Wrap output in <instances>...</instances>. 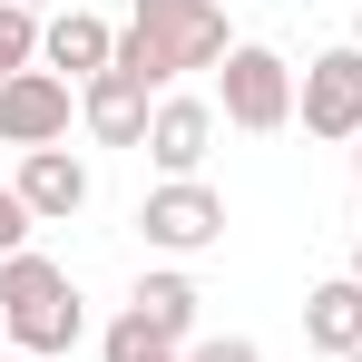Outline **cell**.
I'll return each mask as SVG.
<instances>
[{"instance_id": "e0dca14e", "label": "cell", "mask_w": 362, "mask_h": 362, "mask_svg": "<svg viewBox=\"0 0 362 362\" xmlns=\"http://www.w3.org/2000/svg\"><path fill=\"white\" fill-rule=\"evenodd\" d=\"M353 206H362V147H353Z\"/></svg>"}, {"instance_id": "30bf717a", "label": "cell", "mask_w": 362, "mask_h": 362, "mask_svg": "<svg viewBox=\"0 0 362 362\" xmlns=\"http://www.w3.org/2000/svg\"><path fill=\"white\" fill-rule=\"evenodd\" d=\"M40 69H59L69 88H88L98 69H118V30L98 10H59V20H40Z\"/></svg>"}, {"instance_id": "d6986e66", "label": "cell", "mask_w": 362, "mask_h": 362, "mask_svg": "<svg viewBox=\"0 0 362 362\" xmlns=\"http://www.w3.org/2000/svg\"><path fill=\"white\" fill-rule=\"evenodd\" d=\"M353 49H362V10H353Z\"/></svg>"}, {"instance_id": "277c9868", "label": "cell", "mask_w": 362, "mask_h": 362, "mask_svg": "<svg viewBox=\"0 0 362 362\" xmlns=\"http://www.w3.org/2000/svg\"><path fill=\"white\" fill-rule=\"evenodd\" d=\"M137 235H147V255H167V264L216 255V245H226V196L206 177H157L137 196Z\"/></svg>"}, {"instance_id": "5bb4252c", "label": "cell", "mask_w": 362, "mask_h": 362, "mask_svg": "<svg viewBox=\"0 0 362 362\" xmlns=\"http://www.w3.org/2000/svg\"><path fill=\"white\" fill-rule=\"evenodd\" d=\"M40 69V10L30 0H0V78Z\"/></svg>"}, {"instance_id": "8fae6325", "label": "cell", "mask_w": 362, "mask_h": 362, "mask_svg": "<svg viewBox=\"0 0 362 362\" xmlns=\"http://www.w3.org/2000/svg\"><path fill=\"white\" fill-rule=\"evenodd\" d=\"M127 313L186 353V343H196V313H206V294H196V274H186V264H147V274H137V294H127Z\"/></svg>"}, {"instance_id": "ac0fdd59", "label": "cell", "mask_w": 362, "mask_h": 362, "mask_svg": "<svg viewBox=\"0 0 362 362\" xmlns=\"http://www.w3.org/2000/svg\"><path fill=\"white\" fill-rule=\"evenodd\" d=\"M343 274H353V284H362V245H353V264H343Z\"/></svg>"}, {"instance_id": "5b68a950", "label": "cell", "mask_w": 362, "mask_h": 362, "mask_svg": "<svg viewBox=\"0 0 362 362\" xmlns=\"http://www.w3.org/2000/svg\"><path fill=\"white\" fill-rule=\"evenodd\" d=\"M294 118L303 137H323V147H362V49H323V59H303L294 78Z\"/></svg>"}, {"instance_id": "ba28073f", "label": "cell", "mask_w": 362, "mask_h": 362, "mask_svg": "<svg viewBox=\"0 0 362 362\" xmlns=\"http://www.w3.org/2000/svg\"><path fill=\"white\" fill-rule=\"evenodd\" d=\"M147 118H157V88L127 78V69H98V78L78 88V127H88L98 147H147Z\"/></svg>"}, {"instance_id": "7a4b0ae2", "label": "cell", "mask_w": 362, "mask_h": 362, "mask_svg": "<svg viewBox=\"0 0 362 362\" xmlns=\"http://www.w3.org/2000/svg\"><path fill=\"white\" fill-rule=\"evenodd\" d=\"M0 333H10V353H30V362H59L78 333H88V303H78V284H69V264L59 255H10L0 264Z\"/></svg>"}, {"instance_id": "44dd1931", "label": "cell", "mask_w": 362, "mask_h": 362, "mask_svg": "<svg viewBox=\"0 0 362 362\" xmlns=\"http://www.w3.org/2000/svg\"><path fill=\"white\" fill-rule=\"evenodd\" d=\"M30 10H40V0H30Z\"/></svg>"}, {"instance_id": "7402d4cb", "label": "cell", "mask_w": 362, "mask_h": 362, "mask_svg": "<svg viewBox=\"0 0 362 362\" xmlns=\"http://www.w3.org/2000/svg\"><path fill=\"white\" fill-rule=\"evenodd\" d=\"M353 362H362V353H353Z\"/></svg>"}, {"instance_id": "52a82bcc", "label": "cell", "mask_w": 362, "mask_h": 362, "mask_svg": "<svg viewBox=\"0 0 362 362\" xmlns=\"http://www.w3.org/2000/svg\"><path fill=\"white\" fill-rule=\"evenodd\" d=\"M69 108H78V98H69L59 69L0 78V147H20V157H30V147H59V137H69Z\"/></svg>"}, {"instance_id": "2e32d148", "label": "cell", "mask_w": 362, "mask_h": 362, "mask_svg": "<svg viewBox=\"0 0 362 362\" xmlns=\"http://www.w3.org/2000/svg\"><path fill=\"white\" fill-rule=\"evenodd\" d=\"M186 362H264V343H245V333H196Z\"/></svg>"}, {"instance_id": "9c48e42d", "label": "cell", "mask_w": 362, "mask_h": 362, "mask_svg": "<svg viewBox=\"0 0 362 362\" xmlns=\"http://www.w3.org/2000/svg\"><path fill=\"white\" fill-rule=\"evenodd\" d=\"M10 186H20V206H30L40 226H69V216H88V157H78V147H30Z\"/></svg>"}, {"instance_id": "8992f818", "label": "cell", "mask_w": 362, "mask_h": 362, "mask_svg": "<svg viewBox=\"0 0 362 362\" xmlns=\"http://www.w3.org/2000/svg\"><path fill=\"white\" fill-rule=\"evenodd\" d=\"M216 98H186V88H167V98H157V118H147V147H137V157H147V167H157V177H206V157H216Z\"/></svg>"}, {"instance_id": "4fadbf2b", "label": "cell", "mask_w": 362, "mask_h": 362, "mask_svg": "<svg viewBox=\"0 0 362 362\" xmlns=\"http://www.w3.org/2000/svg\"><path fill=\"white\" fill-rule=\"evenodd\" d=\"M98 362H186V353L167 343V333H147L137 313H118V323L98 333Z\"/></svg>"}, {"instance_id": "ffe728a7", "label": "cell", "mask_w": 362, "mask_h": 362, "mask_svg": "<svg viewBox=\"0 0 362 362\" xmlns=\"http://www.w3.org/2000/svg\"><path fill=\"white\" fill-rule=\"evenodd\" d=\"M0 362H30V353H0Z\"/></svg>"}, {"instance_id": "6da1fadb", "label": "cell", "mask_w": 362, "mask_h": 362, "mask_svg": "<svg viewBox=\"0 0 362 362\" xmlns=\"http://www.w3.org/2000/svg\"><path fill=\"white\" fill-rule=\"evenodd\" d=\"M226 0H137L118 30V69L127 78H147L157 98L177 88L186 69H226Z\"/></svg>"}, {"instance_id": "3957f363", "label": "cell", "mask_w": 362, "mask_h": 362, "mask_svg": "<svg viewBox=\"0 0 362 362\" xmlns=\"http://www.w3.org/2000/svg\"><path fill=\"white\" fill-rule=\"evenodd\" d=\"M216 118L245 127V137L294 127V59H284V49H264V40H235L226 69H216Z\"/></svg>"}, {"instance_id": "7c38bea8", "label": "cell", "mask_w": 362, "mask_h": 362, "mask_svg": "<svg viewBox=\"0 0 362 362\" xmlns=\"http://www.w3.org/2000/svg\"><path fill=\"white\" fill-rule=\"evenodd\" d=\"M303 343H313V353H333V362L362 353V284H353V274H333V284H313V294H303Z\"/></svg>"}, {"instance_id": "9a60e30c", "label": "cell", "mask_w": 362, "mask_h": 362, "mask_svg": "<svg viewBox=\"0 0 362 362\" xmlns=\"http://www.w3.org/2000/svg\"><path fill=\"white\" fill-rule=\"evenodd\" d=\"M30 226H40V216L20 206V186H0V264H10V255H30Z\"/></svg>"}]
</instances>
